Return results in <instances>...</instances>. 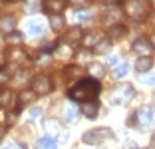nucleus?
Wrapping results in <instances>:
<instances>
[{
	"label": "nucleus",
	"instance_id": "f257e3e1",
	"mask_svg": "<svg viewBox=\"0 0 155 149\" xmlns=\"http://www.w3.org/2000/svg\"><path fill=\"white\" fill-rule=\"evenodd\" d=\"M101 91L100 81L94 80V78H86V80H80L74 88H70L68 98L72 101H78V104H86V101H91L96 99Z\"/></svg>",
	"mask_w": 155,
	"mask_h": 149
},
{
	"label": "nucleus",
	"instance_id": "f03ea898",
	"mask_svg": "<svg viewBox=\"0 0 155 149\" xmlns=\"http://www.w3.org/2000/svg\"><path fill=\"white\" fill-rule=\"evenodd\" d=\"M111 137H114V131H111L110 127H96V129L86 131L82 135V141L87 143V145H100V143H104V141L111 139Z\"/></svg>",
	"mask_w": 155,
	"mask_h": 149
},
{
	"label": "nucleus",
	"instance_id": "7ed1b4c3",
	"mask_svg": "<svg viewBox=\"0 0 155 149\" xmlns=\"http://www.w3.org/2000/svg\"><path fill=\"white\" fill-rule=\"evenodd\" d=\"M149 12V6H147L145 0H127L125 6H123V14L129 16L131 20H141L147 16Z\"/></svg>",
	"mask_w": 155,
	"mask_h": 149
},
{
	"label": "nucleus",
	"instance_id": "20e7f679",
	"mask_svg": "<svg viewBox=\"0 0 155 149\" xmlns=\"http://www.w3.org/2000/svg\"><path fill=\"white\" fill-rule=\"evenodd\" d=\"M135 95V88L131 84H121V86L114 88V91L110 94V101L114 105H123Z\"/></svg>",
	"mask_w": 155,
	"mask_h": 149
},
{
	"label": "nucleus",
	"instance_id": "39448f33",
	"mask_svg": "<svg viewBox=\"0 0 155 149\" xmlns=\"http://www.w3.org/2000/svg\"><path fill=\"white\" fill-rule=\"evenodd\" d=\"M135 125L139 129H151L155 125V108L153 105H143L135 111Z\"/></svg>",
	"mask_w": 155,
	"mask_h": 149
},
{
	"label": "nucleus",
	"instance_id": "423d86ee",
	"mask_svg": "<svg viewBox=\"0 0 155 149\" xmlns=\"http://www.w3.org/2000/svg\"><path fill=\"white\" fill-rule=\"evenodd\" d=\"M32 90L36 91V95H46L52 91V80L46 74H38L32 80Z\"/></svg>",
	"mask_w": 155,
	"mask_h": 149
},
{
	"label": "nucleus",
	"instance_id": "0eeeda50",
	"mask_svg": "<svg viewBox=\"0 0 155 149\" xmlns=\"http://www.w3.org/2000/svg\"><path fill=\"white\" fill-rule=\"evenodd\" d=\"M123 20V10L117 8V6H114V8H107V12L104 14V18H101V22L105 24V26H119V22Z\"/></svg>",
	"mask_w": 155,
	"mask_h": 149
},
{
	"label": "nucleus",
	"instance_id": "6e6552de",
	"mask_svg": "<svg viewBox=\"0 0 155 149\" xmlns=\"http://www.w3.org/2000/svg\"><path fill=\"white\" fill-rule=\"evenodd\" d=\"M42 6L48 12V16H54V14H62L66 10V0H44Z\"/></svg>",
	"mask_w": 155,
	"mask_h": 149
},
{
	"label": "nucleus",
	"instance_id": "1a4fd4ad",
	"mask_svg": "<svg viewBox=\"0 0 155 149\" xmlns=\"http://www.w3.org/2000/svg\"><path fill=\"white\" fill-rule=\"evenodd\" d=\"M97 111H100V101L97 99H91V101H86V104L80 105V113L86 115L87 119H94L97 115Z\"/></svg>",
	"mask_w": 155,
	"mask_h": 149
},
{
	"label": "nucleus",
	"instance_id": "9d476101",
	"mask_svg": "<svg viewBox=\"0 0 155 149\" xmlns=\"http://www.w3.org/2000/svg\"><path fill=\"white\" fill-rule=\"evenodd\" d=\"M133 52L135 54H139V58L141 56H149V52H151V42L147 40V38H137L135 42H133Z\"/></svg>",
	"mask_w": 155,
	"mask_h": 149
},
{
	"label": "nucleus",
	"instance_id": "9b49d317",
	"mask_svg": "<svg viewBox=\"0 0 155 149\" xmlns=\"http://www.w3.org/2000/svg\"><path fill=\"white\" fill-rule=\"evenodd\" d=\"M14 28H16V16H12V14L0 16V32L10 34V32H14Z\"/></svg>",
	"mask_w": 155,
	"mask_h": 149
},
{
	"label": "nucleus",
	"instance_id": "f8f14e48",
	"mask_svg": "<svg viewBox=\"0 0 155 149\" xmlns=\"http://www.w3.org/2000/svg\"><path fill=\"white\" fill-rule=\"evenodd\" d=\"M64 121L68 123V125H72V123H76L78 121V115H80V108L78 105H74V104H68L64 108Z\"/></svg>",
	"mask_w": 155,
	"mask_h": 149
},
{
	"label": "nucleus",
	"instance_id": "ddd939ff",
	"mask_svg": "<svg viewBox=\"0 0 155 149\" xmlns=\"http://www.w3.org/2000/svg\"><path fill=\"white\" fill-rule=\"evenodd\" d=\"M6 56H8V60H10V62H14V64H26L28 60H30V58H28V54H26V50H22V48H16V50L12 48Z\"/></svg>",
	"mask_w": 155,
	"mask_h": 149
},
{
	"label": "nucleus",
	"instance_id": "4468645a",
	"mask_svg": "<svg viewBox=\"0 0 155 149\" xmlns=\"http://www.w3.org/2000/svg\"><path fill=\"white\" fill-rule=\"evenodd\" d=\"M100 40H101L100 32H87V34L82 36V46H84V48H96Z\"/></svg>",
	"mask_w": 155,
	"mask_h": 149
},
{
	"label": "nucleus",
	"instance_id": "2eb2a0df",
	"mask_svg": "<svg viewBox=\"0 0 155 149\" xmlns=\"http://www.w3.org/2000/svg\"><path fill=\"white\" fill-rule=\"evenodd\" d=\"M151 68H153V58H151V56H141V58H137V62H135V70H137L139 74L149 72Z\"/></svg>",
	"mask_w": 155,
	"mask_h": 149
},
{
	"label": "nucleus",
	"instance_id": "dca6fc26",
	"mask_svg": "<svg viewBox=\"0 0 155 149\" xmlns=\"http://www.w3.org/2000/svg\"><path fill=\"white\" fill-rule=\"evenodd\" d=\"M91 18H94V12H91L90 8H78L76 12H74V20H76L78 24H86V22H90Z\"/></svg>",
	"mask_w": 155,
	"mask_h": 149
},
{
	"label": "nucleus",
	"instance_id": "f3484780",
	"mask_svg": "<svg viewBox=\"0 0 155 149\" xmlns=\"http://www.w3.org/2000/svg\"><path fill=\"white\" fill-rule=\"evenodd\" d=\"M87 72H90V76L94 78V80H100V78L105 76V66L100 62H91L90 66H87Z\"/></svg>",
	"mask_w": 155,
	"mask_h": 149
},
{
	"label": "nucleus",
	"instance_id": "a211bd4d",
	"mask_svg": "<svg viewBox=\"0 0 155 149\" xmlns=\"http://www.w3.org/2000/svg\"><path fill=\"white\" fill-rule=\"evenodd\" d=\"M80 38H82V32H80L78 26H74V28H70V30L64 34V44L72 46V44H76V42H80Z\"/></svg>",
	"mask_w": 155,
	"mask_h": 149
},
{
	"label": "nucleus",
	"instance_id": "6ab92c4d",
	"mask_svg": "<svg viewBox=\"0 0 155 149\" xmlns=\"http://www.w3.org/2000/svg\"><path fill=\"white\" fill-rule=\"evenodd\" d=\"M26 32L30 36H40L42 32H44V22H40V20H30V22L26 24Z\"/></svg>",
	"mask_w": 155,
	"mask_h": 149
},
{
	"label": "nucleus",
	"instance_id": "aec40b11",
	"mask_svg": "<svg viewBox=\"0 0 155 149\" xmlns=\"http://www.w3.org/2000/svg\"><path fill=\"white\" fill-rule=\"evenodd\" d=\"M48 20H50V26H52L54 32H62L66 28V20H64L62 14H54V16H50Z\"/></svg>",
	"mask_w": 155,
	"mask_h": 149
},
{
	"label": "nucleus",
	"instance_id": "412c9836",
	"mask_svg": "<svg viewBox=\"0 0 155 149\" xmlns=\"http://www.w3.org/2000/svg\"><path fill=\"white\" fill-rule=\"evenodd\" d=\"M34 98H36V91L34 90H22L18 94V108L22 109V105H26L28 101H34Z\"/></svg>",
	"mask_w": 155,
	"mask_h": 149
},
{
	"label": "nucleus",
	"instance_id": "4be33fe9",
	"mask_svg": "<svg viewBox=\"0 0 155 149\" xmlns=\"http://www.w3.org/2000/svg\"><path fill=\"white\" fill-rule=\"evenodd\" d=\"M12 90H8V88H0V108H8L10 104H12Z\"/></svg>",
	"mask_w": 155,
	"mask_h": 149
},
{
	"label": "nucleus",
	"instance_id": "5701e85b",
	"mask_svg": "<svg viewBox=\"0 0 155 149\" xmlns=\"http://www.w3.org/2000/svg\"><path fill=\"white\" fill-rule=\"evenodd\" d=\"M38 145H40L42 149H58V139H54V137H50V135H44V137H40Z\"/></svg>",
	"mask_w": 155,
	"mask_h": 149
},
{
	"label": "nucleus",
	"instance_id": "b1692460",
	"mask_svg": "<svg viewBox=\"0 0 155 149\" xmlns=\"http://www.w3.org/2000/svg\"><path fill=\"white\" fill-rule=\"evenodd\" d=\"M127 72H129V64L127 62H121L117 68H114V74H111V76H114L115 80H121V78L127 76Z\"/></svg>",
	"mask_w": 155,
	"mask_h": 149
},
{
	"label": "nucleus",
	"instance_id": "393cba45",
	"mask_svg": "<svg viewBox=\"0 0 155 149\" xmlns=\"http://www.w3.org/2000/svg\"><path fill=\"white\" fill-rule=\"evenodd\" d=\"M110 48H111V38H101V40L97 42V46L94 48V52H96V54H104V52H107Z\"/></svg>",
	"mask_w": 155,
	"mask_h": 149
},
{
	"label": "nucleus",
	"instance_id": "a878e982",
	"mask_svg": "<svg viewBox=\"0 0 155 149\" xmlns=\"http://www.w3.org/2000/svg\"><path fill=\"white\" fill-rule=\"evenodd\" d=\"M6 42H8L10 46H20L22 44V34L20 32H10V34H6Z\"/></svg>",
	"mask_w": 155,
	"mask_h": 149
},
{
	"label": "nucleus",
	"instance_id": "bb28decb",
	"mask_svg": "<svg viewBox=\"0 0 155 149\" xmlns=\"http://www.w3.org/2000/svg\"><path fill=\"white\" fill-rule=\"evenodd\" d=\"M28 78H30V72H28V70H20V72H16V76H14V84H26Z\"/></svg>",
	"mask_w": 155,
	"mask_h": 149
},
{
	"label": "nucleus",
	"instance_id": "cd10ccee",
	"mask_svg": "<svg viewBox=\"0 0 155 149\" xmlns=\"http://www.w3.org/2000/svg\"><path fill=\"white\" fill-rule=\"evenodd\" d=\"M64 72H66V78H80L82 70H80V66H68Z\"/></svg>",
	"mask_w": 155,
	"mask_h": 149
},
{
	"label": "nucleus",
	"instance_id": "c85d7f7f",
	"mask_svg": "<svg viewBox=\"0 0 155 149\" xmlns=\"http://www.w3.org/2000/svg\"><path fill=\"white\" fill-rule=\"evenodd\" d=\"M38 10H40V0H28L26 2V12L34 14V12H38Z\"/></svg>",
	"mask_w": 155,
	"mask_h": 149
},
{
	"label": "nucleus",
	"instance_id": "c756f323",
	"mask_svg": "<svg viewBox=\"0 0 155 149\" xmlns=\"http://www.w3.org/2000/svg\"><path fill=\"white\" fill-rule=\"evenodd\" d=\"M52 62V56L48 54V52H40L36 58V64H40V66H44V64H50Z\"/></svg>",
	"mask_w": 155,
	"mask_h": 149
},
{
	"label": "nucleus",
	"instance_id": "7c9ffc66",
	"mask_svg": "<svg viewBox=\"0 0 155 149\" xmlns=\"http://www.w3.org/2000/svg\"><path fill=\"white\" fill-rule=\"evenodd\" d=\"M38 118H42V109L40 108H32L30 113H28V119H30V121H36Z\"/></svg>",
	"mask_w": 155,
	"mask_h": 149
},
{
	"label": "nucleus",
	"instance_id": "2f4dec72",
	"mask_svg": "<svg viewBox=\"0 0 155 149\" xmlns=\"http://www.w3.org/2000/svg\"><path fill=\"white\" fill-rule=\"evenodd\" d=\"M123 32H125V28H123L121 24H119V26H114L110 30V38H117V36H121Z\"/></svg>",
	"mask_w": 155,
	"mask_h": 149
},
{
	"label": "nucleus",
	"instance_id": "473e14b6",
	"mask_svg": "<svg viewBox=\"0 0 155 149\" xmlns=\"http://www.w3.org/2000/svg\"><path fill=\"white\" fill-rule=\"evenodd\" d=\"M10 80H12V78H10V74L6 72L4 68H2V70H0V86H6Z\"/></svg>",
	"mask_w": 155,
	"mask_h": 149
},
{
	"label": "nucleus",
	"instance_id": "72a5a7b5",
	"mask_svg": "<svg viewBox=\"0 0 155 149\" xmlns=\"http://www.w3.org/2000/svg\"><path fill=\"white\" fill-rule=\"evenodd\" d=\"M107 66L117 68V66H119V56H107Z\"/></svg>",
	"mask_w": 155,
	"mask_h": 149
},
{
	"label": "nucleus",
	"instance_id": "f704fd0d",
	"mask_svg": "<svg viewBox=\"0 0 155 149\" xmlns=\"http://www.w3.org/2000/svg\"><path fill=\"white\" fill-rule=\"evenodd\" d=\"M141 81L147 84V86H155V76H145V78H141Z\"/></svg>",
	"mask_w": 155,
	"mask_h": 149
},
{
	"label": "nucleus",
	"instance_id": "c9c22d12",
	"mask_svg": "<svg viewBox=\"0 0 155 149\" xmlns=\"http://www.w3.org/2000/svg\"><path fill=\"white\" fill-rule=\"evenodd\" d=\"M125 149H145V147H139V145L133 143V141H127V143H125Z\"/></svg>",
	"mask_w": 155,
	"mask_h": 149
},
{
	"label": "nucleus",
	"instance_id": "e433bc0d",
	"mask_svg": "<svg viewBox=\"0 0 155 149\" xmlns=\"http://www.w3.org/2000/svg\"><path fill=\"white\" fill-rule=\"evenodd\" d=\"M127 125H135V113H133V115H129V119H127Z\"/></svg>",
	"mask_w": 155,
	"mask_h": 149
},
{
	"label": "nucleus",
	"instance_id": "4c0bfd02",
	"mask_svg": "<svg viewBox=\"0 0 155 149\" xmlns=\"http://www.w3.org/2000/svg\"><path fill=\"white\" fill-rule=\"evenodd\" d=\"M76 4H80V6H86V4H90V0H74Z\"/></svg>",
	"mask_w": 155,
	"mask_h": 149
},
{
	"label": "nucleus",
	"instance_id": "58836bf2",
	"mask_svg": "<svg viewBox=\"0 0 155 149\" xmlns=\"http://www.w3.org/2000/svg\"><path fill=\"white\" fill-rule=\"evenodd\" d=\"M149 42H151V48H153V50H155V34H153V36H151V38H149Z\"/></svg>",
	"mask_w": 155,
	"mask_h": 149
},
{
	"label": "nucleus",
	"instance_id": "ea45409f",
	"mask_svg": "<svg viewBox=\"0 0 155 149\" xmlns=\"http://www.w3.org/2000/svg\"><path fill=\"white\" fill-rule=\"evenodd\" d=\"M151 147H155V133L151 135Z\"/></svg>",
	"mask_w": 155,
	"mask_h": 149
},
{
	"label": "nucleus",
	"instance_id": "a19ab883",
	"mask_svg": "<svg viewBox=\"0 0 155 149\" xmlns=\"http://www.w3.org/2000/svg\"><path fill=\"white\" fill-rule=\"evenodd\" d=\"M4 131H6L4 127H0V139H2V137H4Z\"/></svg>",
	"mask_w": 155,
	"mask_h": 149
},
{
	"label": "nucleus",
	"instance_id": "79ce46f5",
	"mask_svg": "<svg viewBox=\"0 0 155 149\" xmlns=\"http://www.w3.org/2000/svg\"><path fill=\"white\" fill-rule=\"evenodd\" d=\"M153 4H155V0H153Z\"/></svg>",
	"mask_w": 155,
	"mask_h": 149
}]
</instances>
